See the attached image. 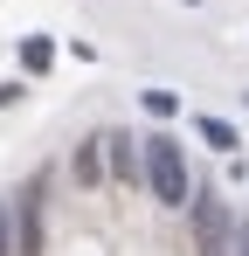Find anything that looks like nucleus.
<instances>
[{"label":"nucleus","mask_w":249,"mask_h":256,"mask_svg":"<svg viewBox=\"0 0 249 256\" xmlns=\"http://www.w3.org/2000/svg\"><path fill=\"white\" fill-rule=\"evenodd\" d=\"M138 146H146V180H152V194H160L166 208H187L194 187H187V152H180V138L152 132V138H138Z\"/></svg>","instance_id":"f257e3e1"},{"label":"nucleus","mask_w":249,"mask_h":256,"mask_svg":"<svg viewBox=\"0 0 249 256\" xmlns=\"http://www.w3.org/2000/svg\"><path fill=\"white\" fill-rule=\"evenodd\" d=\"M187 208H194V256H228V236H236L228 201L201 194V201H187Z\"/></svg>","instance_id":"f03ea898"},{"label":"nucleus","mask_w":249,"mask_h":256,"mask_svg":"<svg viewBox=\"0 0 249 256\" xmlns=\"http://www.w3.org/2000/svg\"><path fill=\"white\" fill-rule=\"evenodd\" d=\"M97 152L111 160L118 180H138V152H132V138H124V132H104V138H97Z\"/></svg>","instance_id":"7ed1b4c3"},{"label":"nucleus","mask_w":249,"mask_h":256,"mask_svg":"<svg viewBox=\"0 0 249 256\" xmlns=\"http://www.w3.org/2000/svg\"><path fill=\"white\" fill-rule=\"evenodd\" d=\"M194 132H201V146H214V152H228V160H236V146H242V132L228 125V118H208V111L194 118Z\"/></svg>","instance_id":"20e7f679"},{"label":"nucleus","mask_w":249,"mask_h":256,"mask_svg":"<svg viewBox=\"0 0 249 256\" xmlns=\"http://www.w3.org/2000/svg\"><path fill=\"white\" fill-rule=\"evenodd\" d=\"M48 62H56V48L42 42V35H28V42H21V70H28V76H42Z\"/></svg>","instance_id":"39448f33"},{"label":"nucleus","mask_w":249,"mask_h":256,"mask_svg":"<svg viewBox=\"0 0 249 256\" xmlns=\"http://www.w3.org/2000/svg\"><path fill=\"white\" fill-rule=\"evenodd\" d=\"M76 180H104V152H97V138L76 146Z\"/></svg>","instance_id":"423d86ee"},{"label":"nucleus","mask_w":249,"mask_h":256,"mask_svg":"<svg viewBox=\"0 0 249 256\" xmlns=\"http://www.w3.org/2000/svg\"><path fill=\"white\" fill-rule=\"evenodd\" d=\"M146 111H152V118H173L180 97H173V90H146Z\"/></svg>","instance_id":"0eeeda50"},{"label":"nucleus","mask_w":249,"mask_h":256,"mask_svg":"<svg viewBox=\"0 0 249 256\" xmlns=\"http://www.w3.org/2000/svg\"><path fill=\"white\" fill-rule=\"evenodd\" d=\"M0 256H14V222H7V201H0Z\"/></svg>","instance_id":"6e6552de"},{"label":"nucleus","mask_w":249,"mask_h":256,"mask_svg":"<svg viewBox=\"0 0 249 256\" xmlns=\"http://www.w3.org/2000/svg\"><path fill=\"white\" fill-rule=\"evenodd\" d=\"M228 256H249V228H236V236H228Z\"/></svg>","instance_id":"1a4fd4ad"}]
</instances>
